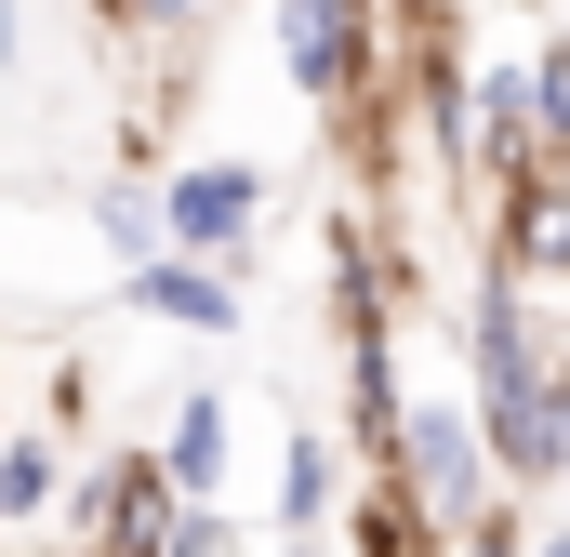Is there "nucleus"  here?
<instances>
[{"label":"nucleus","mask_w":570,"mask_h":557,"mask_svg":"<svg viewBox=\"0 0 570 557\" xmlns=\"http://www.w3.org/2000/svg\"><path fill=\"white\" fill-rule=\"evenodd\" d=\"M464 399H478V424H491V451H504V491L570 478V359L544 345V292L504 266V253H478V305H464Z\"/></svg>","instance_id":"obj_1"},{"label":"nucleus","mask_w":570,"mask_h":557,"mask_svg":"<svg viewBox=\"0 0 570 557\" xmlns=\"http://www.w3.org/2000/svg\"><path fill=\"white\" fill-rule=\"evenodd\" d=\"M40 424H53V438H67V424H94V372H80V359L40 385Z\"/></svg>","instance_id":"obj_13"},{"label":"nucleus","mask_w":570,"mask_h":557,"mask_svg":"<svg viewBox=\"0 0 570 557\" xmlns=\"http://www.w3.org/2000/svg\"><path fill=\"white\" fill-rule=\"evenodd\" d=\"M120 13H134V0H94V27H107V40H120Z\"/></svg>","instance_id":"obj_15"},{"label":"nucleus","mask_w":570,"mask_h":557,"mask_svg":"<svg viewBox=\"0 0 570 557\" xmlns=\"http://www.w3.org/2000/svg\"><path fill=\"white\" fill-rule=\"evenodd\" d=\"M345 545H358V557H438L451 531L412 505V478H358V505H345Z\"/></svg>","instance_id":"obj_9"},{"label":"nucleus","mask_w":570,"mask_h":557,"mask_svg":"<svg viewBox=\"0 0 570 557\" xmlns=\"http://www.w3.org/2000/svg\"><path fill=\"white\" fill-rule=\"evenodd\" d=\"M173 557H239V531H226V505H186V531H173Z\"/></svg>","instance_id":"obj_14"},{"label":"nucleus","mask_w":570,"mask_h":557,"mask_svg":"<svg viewBox=\"0 0 570 557\" xmlns=\"http://www.w3.org/2000/svg\"><path fill=\"white\" fill-rule=\"evenodd\" d=\"M159 465H173V491H186V505H226V399H213V385H186V399H173Z\"/></svg>","instance_id":"obj_8"},{"label":"nucleus","mask_w":570,"mask_h":557,"mask_svg":"<svg viewBox=\"0 0 570 557\" xmlns=\"http://www.w3.org/2000/svg\"><path fill=\"white\" fill-rule=\"evenodd\" d=\"M399 478H412V505H425L438 531H464V518H491L504 491V451H491V424L478 399H412V451H399Z\"/></svg>","instance_id":"obj_3"},{"label":"nucleus","mask_w":570,"mask_h":557,"mask_svg":"<svg viewBox=\"0 0 570 557\" xmlns=\"http://www.w3.org/2000/svg\"><path fill=\"white\" fill-rule=\"evenodd\" d=\"M120 305L173 319V332H239V278L213 253H159V266H120Z\"/></svg>","instance_id":"obj_6"},{"label":"nucleus","mask_w":570,"mask_h":557,"mask_svg":"<svg viewBox=\"0 0 570 557\" xmlns=\"http://www.w3.org/2000/svg\"><path fill=\"white\" fill-rule=\"evenodd\" d=\"M531 557H570V531H544V545H531Z\"/></svg>","instance_id":"obj_16"},{"label":"nucleus","mask_w":570,"mask_h":557,"mask_svg":"<svg viewBox=\"0 0 570 557\" xmlns=\"http://www.w3.org/2000/svg\"><path fill=\"white\" fill-rule=\"evenodd\" d=\"M67 531H80L94 557H173V531H186V491H173L159 438H146V451H94V465H80Z\"/></svg>","instance_id":"obj_2"},{"label":"nucleus","mask_w":570,"mask_h":557,"mask_svg":"<svg viewBox=\"0 0 570 557\" xmlns=\"http://www.w3.org/2000/svg\"><path fill=\"white\" fill-rule=\"evenodd\" d=\"M491 253L531 278V292H570V159L518 173V186L491 199Z\"/></svg>","instance_id":"obj_5"},{"label":"nucleus","mask_w":570,"mask_h":557,"mask_svg":"<svg viewBox=\"0 0 570 557\" xmlns=\"http://www.w3.org/2000/svg\"><path fill=\"white\" fill-rule=\"evenodd\" d=\"M159 199H173V253H213V266H239V253L266 240V199H279V186H266V159H186Z\"/></svg>","instance_id":"obj_4"},{"label":"nucleus","mask_w":570,"mask_h":557,"mask_svg":"<svg viewBox=\"0 0 570 557\" xmlns=\"http://www.w3.org/2000/svg\"><path fill=\"white\" fill-rule=\"evenodd\" d=\"M80 557H94V545H80Z\"/></svg>","instance_id":"obj_19"},{"label":"nucleus","mask_w":570,"mask_h":557,"mask_svg":"<svg viewBox=\"0 0 570 557\" xmlns=\"http://www.w3.org/2000/svg\"><path fill=\"white\" fill-rule=\"evenodd\" d=\"M531 545H544V531H531L518 505H491V518H464V531H451V557H531Z\"/></svg>","instance_id":"obj_12"},{"label":"nucleus","mask_w":570,"mask_h":557,"mask_svg":"<svg viewBox=\"0 0 570 557\" xmlns=\"http://www.w3.org/2000/svg\"><path fill=\"white\" fill-rule=\"evenodd\" d=\"M94 240H107L120 266H159V253H173V199H159L146 173H107V186H94Z\"/></svg>","instance_id":"obj_10"},{"label":"nucleus","mask_w":570,"mask_h":557,"mask_svg":"<svg viewBox=\"0 0 570 557\" xmlns=\"http://www.w3.org/2000/svg\"><path fill=\"white\" fill-rule=\"evenodd\" d=\"M531 13H544V0H531Z\"/></svg>","instance_id":"obj_17"},{"label":"nucleus","mask_w":570,"mask_h":557,"mask_svg":"<svg viewBox=\"0 0 570 557\" xmlns=\"http://www.w3.org/2000/svg\"><path fill=\"white\" fill-rule=\"evenodd\" d=\"M292 557H305V545H292Z\"/></svg>","instance_id":"obj_18"},{"label":"nucleus","mask_w":570,"mask_h":557,"mask_svg":"<svg viewBox=\"0 0 570 557\" xmlns=\"http://www.w3.org/2000/svg\"><path fill=\"white\" fill-rule=\"evenodd\" d=\"M345 505H358L345 451L318 424H292V451H279V545H318V518H345Z\"/></svg>","instance_id":"obj_7"},{"label":"nucleus","mask_w":570,"mask_h":557,"mask_svg":"<svg viewBox=\"0 0 570 557\" xmlns=\"http://www.w3.org/2000/svg\"><path fill=\"white\" fill-rule=\"evenodd\" d=\"M67 491H80V478H67V451H53V424H13V438H0V518L27 531V518H53Z\"/></svg>","instance_id":"obj_11"}]
</instances>
